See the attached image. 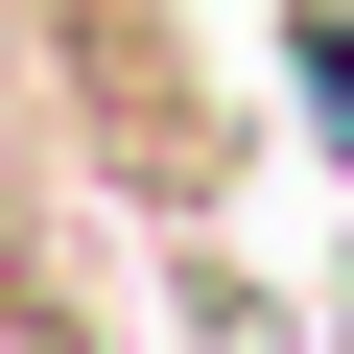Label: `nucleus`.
Listing matches in <instances>:
<instances>
[{
  "label": "nucleus",
  "instance_id": "nucleus-1",
  "mask_svg": "<svg viewBox=\"0 0 354 354\" xmlns=\"http://www.w3.org/2000/svg\"><path fill=\"white\" fill-rule=\"evenodd\" d=\"M0 354H71V330H48V307H0Z\"/></svg>",
  "mask_w": 354,
  "mask_h": 354
}]
</instances>
